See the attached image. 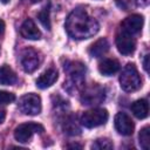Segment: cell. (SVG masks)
<instances>
[{
	"mask_svg": "<svg viewBox=\"0 0 150 150\" xmlns=\"http://www.w3.org/2000/svg\"><path fill=\"white\" fill-rule=\"evenodd\" d=\"M41 61H42V56L40 55L39 52H36L33 48H26L21 53L20 62H21L22 69L26 73H33V71H35L39 68Z\"/></svg>",
	"mask_w": 150,
	"mask_h": 150,
	"instance_id": "obj_7",
	"label": "cell"
},
{
	"mask_svg": "<svg viewBox=\"0 0 150 150\" xmlns=\"http://www.w3.org/2000/svg\"><path fill=\"white\" fill-rule=\"evenodd\" d=\"M139 138V145L142 149L148 150L149 149V144H150V135H149V125H145L138 135Z\"/></svg>",
	"mask_w": 150,
	"mask_h": 150,
	"instance_id": "obj_20",
	"label": "cell"
},
{
	"mask_svg": "<svg viewBox=\"0 0 150 150\" xmlns=\"http://www.w3.org/2000/svg\"><path fill=\"white\" fill-rule=\"evenodd\" d=\"M15 101V95L9 91L0 90V104H8Z\"/></svg>",
	"mask_w": 150,
	"mask_h": 150,
	"instance_id": "obj_23",
	"label": "cell"
},
{
	"mask_svg": "<svg viewBox=\"0 0 150 150\" xmlns=\"http://www.w3.org/2000/svg\"><path fill=\"white\" fill-rule=\"evenodd\" d=\"M20 33L25 39L28 40H39L41 38V32L32 19H26L23 21L20 28Z\"/></svg>",
	"mask_w": 150,
	"mask_h": 150,
	"instance_id": "obj_13",
	"label": "cell"
},
{
	"mask_svg": "<svg viewBox=\"0 0 150 150\" xmlns=\"http://www.w3.org/2000/svg\"><path fill=\"white\" fill-rule=\"evenodd\" d=\"M26 1L32 2V4H35V2H39V1H41V0H26Z\"/></svg>",
	"mask_w": 150,
	"mask_h": 150,
	"instance_id": "obj_28",
	"label": "cell"
},
{
	"mask_svg": "<svg viewBox=\"0 0 150 150\" xmlns=\"http://www.w3.org/2000/svg\"><path fill=\"white\" fill-rule=\"evenodd\" d=\"M131 111L139 120H143V118L148 117V115H149V103H148V101L144 100V98L135 101L131 104Z\"/></svg>",
	"mask_w": 150,
	"mask_h": 150,
	"instance_id": "obj_17",
	"label": "cell"
},
{
	"mask_svg": "<svg viewBox=\"0 0 150 150\" xmlns=\"http://www.w3.org/2000/svg\"><path fill=\"white\" fill-rule=\"evenodd\" d=\"M63 130H64L66 134L71 135V136L79 135V134L81 132V129H80V127L77 125L76 118H75L74 116H69V117L66 118V121H64V123H63Z\"/></svg>",
	"mask_w": 150,
	"mask_h": 150,
	"instance_id": "obj_18",
	"label": "cell"
},
{
	"mask_svg": "<svg viewBox=\"0 0 150 150\" xmlns=\"http://www.w3.org/2000/svg\"><path fill=\"white\" fill-rule=\"evenodd\" d=\"M109 114L105 109H91L84 111L81 116V124L86 128H96L108 121Z\"/></svg>",
	"mask_w": 150,
	"mask_h": 150,
	"instance_id": "obj_6",
	"label": "cell"
},
{
	"mask_svg": "<svg viewBox=\"0 0 150 150\" xmlns=\"http://www.w3.org/2000/svg\"><path fill=\"white\" fill-rule=\"evenodd\" d=\"M115 128L117 130L118 134L123 135V136H130L134 132V128L135 124L132 122V120L125 114V112H118L115 116Z\"/></svg>",
	"mask_w": 150,
	"mask_h": 150,
	"instance_id": "obj_10",
	"label": "cell"
},
{
	"mask_svg": "<svg viewBox=\"0 0 150 150\" xmlns=\"http://www.w3.org/2000/svg\"><path fill=\"white\" fill-rule=\"evenodd\" d=\"M109 47H110V45H109V42H108L107 39H104V38L98 39L97 41H95L90 46L89 54L93 57H101L102 55H104L109 50Z\"/></svg>",
	"mask_w": 150,
	"mask_h": 150,
	"instance_id": "obj_15",
	"label": "cell"
},
{
	"mask_svg": "<svg viewBox=\"0 0 150 150\" xmlns=\"http://www.w3.org/2000/svg\"><path fill=\"white\" fill-rule=\"evenodd\" d=\"M4 32H5V22H4V20L0 19V35H1Z\"/></svg>",
	"mask_w": 150,
	"mask_h": 150,
	"instance_id": "obj_26",
	"label": "cell"
},
{
	"mask_svg": "<svg viewBox=\"0 0 150 150\" xmlns=\"http://www.w3.org/2000/svg\"><path fill=\"white\" fill-rule=\"evenodd\" d=\"M117 6L124 11H130L132 8H135L136 6H143L146 4L148 0H115Z\"/></svg>",
	"mask_w": 150,
	"mask_h": 150,
	"instance_id": "obj_19",
	"label": "cell"
},
{
	"mask_svg": "<svg viewBox=\"0 0 150 150\" xmlns=\"http://www.w3.org/2000/svg\"><path fill=\"white\" fill-rule=\"evenodd\" d=\"M19 110L29 116H35L41 112V98L36 94H26L20 97L18 103Z\"/></svg>",
	"mask_w": 150,
	"mask_h": 150,
	"instance_id": "obj_4",
	"label": "cell"
},
{
	"mask_svg": "<svg viewBox=\"0 0 150 150\" xmlns=\"http://www.w3.org/2000/svg\"><path fill=\"white\" fill-rule=\"evenodd\" d=\"M120 69V62L116 59H104L98 64V71L104 76H110L117 73Z\"/></svg>",
	"mask_w": 150,
	"mask_h": 150,
	"instance_id": "obj_14",
	"label": "cell"
},
{
	"mask_svg": "<svg viewBox=\"0 0 150 150\" xmlns=\"http://www.w3.org/2000/svg\"><path fill=\"white\" fill-rule=\"evenodd\" d=\"M104 88L100 87L98 84H94L91 87H88L84 89L82 96H81V101L82 104H100L103 100H104Z\"/></svg>",
	"mask_w": 150,
	"mask_h": 150,
	"instance_id": "obj_8",
	"label": "cell"
},
{
	"mask_svg": "<svg viewBox=\"0 0 150 150\" xmlns=\"http://www.w3.org/2000/svg\"><path fill=\"white\" fill-rule=\"evenodd\" d=\"M143 67H144L145 71H149V54H146L143 59Z\"/></svg>",
	"mask_w": 150,
	"mask_h": 150,
	"instance_id": "obj_24",
	"label": "cell"
},
{
	"mask_svg": "<svg viewBox=\"0 0 150 150\" xmlns=\"http://www.w3.org/2000/svg\"><path fill=\"white\" fill-rule=\"evenodd\" d=\"M114 144L110 139L108 138H98L96 139L93 144H91V149H103V150H108V149H112Z\"/></svg>",
	"mask_w": 150,
	"mask_h": 150,
	"instance_id": "obj_21",
	"label": "cell"
},
{
	"mask_svg": "<svg viewBox=\"0 0 150 150\" xmlns=\"http://www.w3.org/2000/svg\"><path fill=\"white\" fill-rule=\"evenodd\" d=\"M16 81H18L16 74L9 66L4 64L0 67V84L13 86L16 83Z\"/></svg>",
	"mask_w": 150,
	"mask_h": 150,
	"instance_id": "obj_16",
	"label": "cell"
},
{
	"mask_svg": "<svg viewBox=\"0 0 150 150\" xmlns=\"http://www.w3.org/2000/svg\"><path fill=\"white\" fill-rule=\"evenodd\" d=\"M120 84L124 91L132 93L142 87V79L134 63H128L120 76Z\"/></svg>",
	"mask_w": 150,
	"mask_h": 150,
	"instance_id": "obj_3",
	"label": "cell"
},
{
	"mask_svg": "<svg viewBox=\"0 0 150 150\" xmlns=\"http://www.w3.org/2000/svg\"><path fill=\"white\" fill-rule=\"evenodd\" d=\"M68 148H82V146L79 144H70V145H68Z\"/></svg>",
	"mask_w": 150,
	"mask_h": 150,
	"instance_id": "obj_27",
	"label": "cell"
},
{
	"mask_svg": "<svg viewBox=\"0 0 150 150\" xmlns=\"http://www.w3.org/2000/svg\"><path fill=\"white\" fill-rule=\"evenodd\" d=\"M0 1H1V2L4 4V5H7V4H8V2L11 1V0H0Z\"/></svg>",
	"mask_w": 150,
	"mask_h": 150,
	"instance_id": "obj_29",
	"label": "cell"
},
{
	"mask_svg": "<svg viewBox=\"0 0 150 150\" xmlns=\"http://www.w3.org/2000/svg\"><path fill=\"white\" fill-rule=\"evenodd\" d=\"M116 47L122 55H131L136 49V42L131 35L122 32L116 36Z\"/></svg>",
	"mask_w": 150,
	"mask_h": 150,
	"instance_id": "obj_11",
	"label": "cell"
},
{
	"mask_svg": "<svg viewBox=\"0 0 150 150\" xmlns=\"http://www.w3.org/2000/svg\"><path fill=\"white\" fill-rule=\"evenodd\" d=\"M143 16L139 14H132L128 18H125L122 22H121V29L123 33L129 34V35H135L138 34L142 30L143 27Z\"/></svg>",
	"mask_w": 150,
	"mask_h": 150,
	"instance_id": "obj_9",
	"label": "cell"
},
{
	"mask_svg": "<svg viewBox=\"0 0 150 150\" xmlns=\"http://www.w3.org/2000/svg\"><path fill=\"white\" fill-rule=\"evenodd\" d=\"M64 27L67 33L76 40L89 39L94 36L100 28L98 22L82 8H76L68 15Z\"/></svg>",
	"mask_w": 150,
	"mask_h": 150,
	"instance_id": "obj_1",
	"label": "cell"
},
{
	"mask_svg": "<svg viewBox=\"0 0 150 150\" xmlns=\"http://www.w3.org/2000/svg\"><path fill=\"white\" fill-rule=\"evenodd\" d=\"M5 118H6V111L4 109H0V124L4 123Z\"/></svg>",
	"mask_w": 150,
	"mask_h": 150,
	"instance_id": "obj_25",
	"label": "cell"
},
{
	"mask_svg": "<svg viewBox=\"0 0 150 150\" xmlns=\"http://www.w3.org/2000/svg\"><path fill=\"white\" fill-rule=\"evenodd\" d=\"M45 131L43 125L35 123V122H28L19 124L14 130V137L20 143H27L32 138L34 134H42Z\"/></svg>",
	"mask_w": 150,
	"mask_h": 150,
	"instance_id": "obj_5",
	"label": "cell"
},
{
	"mask_svg": "<svg viewBox=\"0 0 150 150\" xmlns=\"http://www.w3.org/2000/svg\"><path fill=\"white\" fill-rule=\"evenodd\" d=\"M38 18L40 22L46 27V29H50V16H49V6H46L41 12H39Z\"/></svg>",
	"mask_w": 150,
	"mask_h": 150,
	"instance_id": "obj_22",
	"label": "cell"
},
{
	"mask_svg": "<svg viewBox=\"0 0 150 150\" xmlns=\"http://www.w3.org/2000/svg\"><path fill=\"white\" fill-rule=\"evenodd\" d=\"M59 79V73L55 68H48L46 71H43L36 80V87L40 89H46L50 86H53Z\"/></svg>",
	"mask_w": 150,
	"mask_h": 150,
	"instance_id": "obj_12",
	"label": "cell"
},
{
	"mask_svg": "<svg viewBox=\"0 0 150 150\" xmlns=\"http://www.w3.org/2000/svg\"><path fill=\"white\" fill-rule=\"evenodd\" d=\"M64 71H67L69 76L68 80L64 81V89H67L69 93L77 90L83 83L86 67L80 62H69L67 66H64Z\"/></svg>",
	"mask_w": 150,
	"mask_h": 150,
	"instance_id": "obj_2",
	"label": "cell"
}]
</instances>
